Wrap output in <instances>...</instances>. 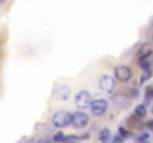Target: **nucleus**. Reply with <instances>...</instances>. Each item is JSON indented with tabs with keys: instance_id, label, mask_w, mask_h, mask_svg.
Here are the masks:
<instances>
[{
	"instance_id": "obj_10",
	"label": "nucleus",
	"mask_w": 153,
	"mask_h": 143,
	"mask_svg": "<svg viewBox=\"0 0 153 143\" xmlns=\"http://www.w3.org/2000/svg\"><path fill=\"white\" fill-rule=\"evenodd\" d=\"M140 66H141V69H144L146 72H150V67H152V61H150V58H144V60H141V61H140Z\"/></svg>"
},
{
	"instance_id": "obj_15",
	"label": "nucleus",
	"mask_w": 153,
	"mask_h": 143,
	"mask_svg": "<svg viewBox=\"0 0 153 143\" xmlns=\"http://www.w3.org/2000/svg\"><path fill=\"white\" fill-rule=\"evenodd\" d=\"M149 78H152V72H146V73L143 75V78H141V82H144V81L149 79Z\"/></svg>"
},
{
	"instance_id": "obj_9",
	"label": "nucleus",
	"mask_w": 153,
	"mask_h": 143,
	"mask_svg": "<svg viewBox=\"0 0 153 143\" xmlns=\"http://www.w3.org/2000/svg\"><path fill=\"white\" fill-rule=\"evenodd\" d=\"M98 137H100L101 142H107L110 139V130L108 128H102L101 131H100V136Z\"/></svg>"
},
{
	"instance_id": "obj_17",
	"label": "nucleus",
	"mask_w": 153,
	"mask_h": 143,
	"mask_svg": "<svg viewBox=\"0 0 153 143\" xmlns=\"http://www.w3.org/2000/svg\"><path fill=\"white\" fill-rule=\"evenodd\" d=\"M34 143H49V142H48L46 139H39V140H36Z\"/></svg>"
},
{
	"instance_id": "obj_16",
	"label": "nucleus",
	"mask_w": 153,
	"mask_h": 143,
	"mask_svg": "<svg viewBox=\"0 0 153 143\" xmlns=\"http://www.w3.org/2000/svg\"><path fill=\"white\" fill-rule=\"evenodd\" d=\"M146 94H147V98H152V97H153V87H150V88H147Z\"/></svg>"
},
{
	"instance_id": "obj_4",
	"label": "nucleus",
	"mask_w": 153,
	"mask_h": 143,
	"mask_svg": "<svg viewBox=\"0 0 153 143\" xmlns=\"http://www.w3.org/2000/svg\"><path fill=\"white\" fill-rule=\"evenodd\" d=\"M74 103L79 109H88L92 103V97H91V93L88 91H79L76 97H74Z\"/></svg>"
},
{
	"instance_id": "obj_7",
	"label": "nucleus",
	"mask_w": 153,
	"mask_h": 143,
	"mask_svg": "<svg viewBox=\"0 0 153 143\" xmlns=\"http://www.w3.org/2000/svg\"><path fill=\"white\" fill-rule=\"evenodd\" d=\"M70 94H71V91H70V88L67 85H61V87L56 88V95H58L59 100H68Z\"/></svg>"
},
{
	"instance_id": "obj_14",
	"label": "nucleus",
	"mask_w": 153,
	"mask_h": 143,
	"mask_svg": "<svg viewBox=\"0 0 153 143\" xmlns=\"http://www.w3.org/2000/svg\"><path fill=\"white\" fill-rule=\"evenodd\" d=\"M119 131H120V137H122V139H123V137H129V133H128L123 127H120V128H119Z\"/></svg>"
},
{
	"instance_id": "obj_1",
	"label": "nucleus",
	"mask_w": 153,
	"mask_h": 143,
	"mask_svg": "<svg viewBox=\"0 0 153 143\" xmlns=\"http://www.w3.org/2000/svg\"><path fill=\"white\" fill-rule=\"evenodd\" d=\"M52 124L56 127V128H64L67 125L71 124V113L67 112V110H59L56 113H53L52 116Z\"/></svg>"
},
{
	"instance_id": "obj_11",
	"label": "nucleus",
	"mask_w": 153,
	"mask_h": 143,
	"mask_svg": "<svg viewBox=\"0 0 153 143\" xmlns=\"http://www.w3.org/2000/svg\"><path fill=\"white\" fill-rule=\"evenodd\" d=\"M137 142L138 143H149V133H140L137 136Z\"/></svg>"
},
{
	"instance_id": "obj_5",
	"label": "nucleus",
	"mask_w": 153,
	"mask_h": 143,
	"mask_svg": "<svg viewBox=\"0 0 153 143\" xmlns=\"http://www.w3.org/2000/svg\"><path fill=\"white\" fill-rule=\"evenodd\" d=\"M98 88L104 93H113L114 90V79L110 75H102L98 79Z\"/></svg>"
},
{
	"instance_id": "obj_3",
	"label": "nucleus",
	"mask_w": 153,
	"mask_h": 143,
	"mask_svg": "<svg viewBox=\"0 0 153 143\" xmlns=\"http://www.w3.org/2000/svg\"><path fill=\"white\" fill-rule=\"evenodd\" d=\"M89 107H91V112L95 116H101L108 109V101L105 98H97V100H92V103H91Z\"/></svg>"
},
{
	"instance_id": "obj_8",
	"label": "nucleus",
	"mask_w": 153,
	"mask_h": 143,
	"mask_svg": "<svg viewBox=\"0 0 153 143\" xmlns=\"http://www.w3.org/2000/svg\"><path fill=\"white\" fill-rule=\"evenodd\" d=\"M150 55H152V48H150V45H144V46L140 49V52H138V61H141L144 58H150Z\"/></svg>"
},
{
	"instance_id": "obj_13",
	"label": "nucleus",
	"mask_w": 153,
	"mask_h": 143,
	"mask_svg": "<svg viewBox=\"0 0 153 143\" xmlns=\"http://www.w3.org/2000/svg\"><path fill=\"white\" fill-rule=\"evenodd\" d=\"M53 140H55V142L62 143V142H65V136H64L62 133H56V134L53 136Z\"/></svg>"
},
{
	"instance_id": "obj_12",
	"label": "nucleus",
	"mask_w": 153,
	"mask_h": 143,
	"mask_svg": "<svg viewBox=\"0 0 153 143\" xmlns=\"http://www.w3.org/2000/svg\"><path fill=\"white\" fill-rule=\"evenodd\" d=\"M135 115H137V116H144V115H146V107H144L143 104H138V106L135 107Z\"/></svg>"
},
{
	"instance_id": "obj_6",
	"label": "nucleus",
	"mask_w": 153,
	"mask_h": 143,
	"mask_svg": "<svg viewBox=\"0 0 153 143\" xmlns=\"http://www.w3.org/2000/svg\"><path fill=\"white\" fill-rule=\"evenodd\" d=\"M114 76L117 81L120 82H126L132 78V70L128 67V66H117L114 69Z\"/></svg>"
},
{
	"instance_id": "obj_18",
	"label": "nucleus",
	"mask_w": 153,
	"mask_h": 143,
	"mask_svg": "<svg viewBox=\"0 0 153 143\" xmlns=\"http://www.w3.org/2000/svg\"><path fill=\"white\" fill-rule=\"evenodd\" d=\"M152 25H153V21H152Z\"/></svg>"
},
{
	"instance_id": "obj_2",
	"label": "nucleus",
	"mask_w": 153,
	"mask_h": 143,
	"mask_svg": "<svg viewBox=\"0 0 153 143\" xmlns=\"http://www.w3.org/2000/svg\"><path fill=\"white\" fill-rule=\"evenodd\" d=\"M88 122H89V116H88L85 112L77 110V112L71 113V125H73L76 130L85 128V127L88 125Z\"/></svg>"
}]
</instances>
